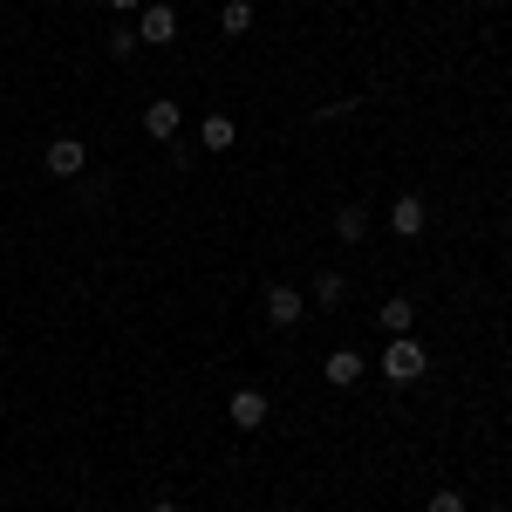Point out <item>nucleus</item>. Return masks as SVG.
Here are the masks:
<instances>
[{"instance_id": "1", "label": "nucleus", "mask_w": 512, "mask_h": 512, "mask_svg": "<svg viewBox=\"0 0 512 512\" xmlns=\"http://www.w3.org/2000/svg\"><path fill=\"white\" fill-rule=\"evenodd\" d=\"M424 369H431V355H424V342H410V335H396L390 349H383V376L390 383H417Z\"/></svg>"}, {"instance_id": "2", "label": "nucleus", "mask_w": 512, "mask_h": 512, "mask_svg": "<svg viewBox=\"0 0 512 512\" xmlns=\"http://www.w3.org/2000/svg\"><path fill=\"white\" fill-rule=\"evenodd\" d=\"M226 417H233V431H260V424L274 417V403H267V390H233Z\"/></svg>"}, {"instance_id": "3", "label": "nucleus", "mask_w": 512, "mask_h": 512, "mask_svg": "<svg viewBox=\"0 0 512 512\" xmlns=\"http://www.w3.org/2000/svg\"><path fill=\"white\" fill-rule=\"evenodd\" d=\"M41 164H48V178H76L82 164H89V144H76V137H55V144L41 151Z\"/></svg>"}, {"instance_id": "4", "label": "nucleus", "mask_w": 512, "mask_h": 512, "mask_svg": "<svg viewBox=\"0 0 512 512\" xmlns=\"http://www.w3.org/2000/svg\"><path fill=\"white\" fill-rule=\"evenodd\" d=\"M424 226H431V212H424V198H417V192H403V198H396V205H390V233L417 239V233H424Z\"/></svg>"}, {"instance_id": "5", "label": "nucleus", "mask_w": 512, "mask_h": 512, "mask_svg": "<svg viewBox=\"0 0 512 512\" xmlns=\"http://www.w3.org/2000/svg\"><path fill=\"white\" fill-rule=\"evenodd\" d=\"M267 315H274V328H294V321H301V287L274 280V287H267Z\"/></svg>"}, {"instance_id": "6", "label": "nucleus", "mask_w": 512, "mask_h": 512, "mask_svg": "<svg viewBox=\"0 0 512 512\" xmlns=\"http://www.w3.org/2000/svg\"><path fill=\"white\" fill-rule=\"evenodd\" d=\"M178 123H185V110H178V103H171V96H158V103H151V110H144V130H151V137H158V144H171V137H178Z\"/></svg>"}, {"instance_id": "7", "label": "nucleus", "mask_w": 512, "mask_h": 512, "mask_svg": "<svg viewBox=\"0 0 512 512\" xmlns=\"http://www.w3.org/2000/svg\"><path fill=\"white\" fill-rule=\"evenodd\" d=\"M362 369H369V362H362L355 349H335V355H328V383H335V390H355V383H362Z\"/></svg>"}, {"instance_id": "8", "label": "nucleus", "mask_w": 512, "mask_h": 512, "mask_svg": "<svg viewBox=\"0 0 512 512\" xmlns=\"http://www.w3.org/2000/svg\"><path fill=\"white\" fill-rule=\"evenodd\" d=\"M178 35V14H171V7H144V14H137V41H171Z\"/></svg>"}, {"instance_id": "9", "label": "nucleus", "mask_w": 512, "mask_h": 512, "mask_svg": "<svg viewBox=\"0 0 512 512\" xmlns=\"http://www.w3.org/2000/svg\"><path fill=\"white\" fill-rule=\"evenodd\" d=\"M233 137H239L233 117H205L198 123V144H205V151H233Z\"/></svg>"}, {"instance_id": "10", "label": "nucleus", "mask_w": 512, "mask_h": 512, "mask_svg": "<svg viewBox=\"0 0 512 512\" xmlns=\"http://www.w3.org/2000/svg\"><path fill=\"white\" fill-rule=\"evenodd\" d=\"M383 328H390V335H410V328H417V308H410L403 294H390V301H383Z\"/></svg>"}, {"instance_id": "11", "label": "nucleus", "mask_w": 512, "mask_h": 512, "mask_svg": "<svg viewBox=\"0 0 512 512\" xmlns=\"http://www.w3.org/2000/svg\"><path fill=\"white\" fill-rule=\"evenodd\" d=\"M219 28H226V35H246V28H253V0H226V7H219Z\"/></svg>"}, {"instance_id": "12", "label": "nucleus", "mask_w": 512, "mask_h": 512, "mask_svg": "<svg viewBox=\"0 0 512 512\" xmlns=\"http://www.w3.org/2000/svg\"><path fill=\"white\" fill-rule=\"evenodd\" d=\"M335 233L362 239V233H369V205H342V212H335Z\"/></svg>"}, {"instance_id": "13", "label": "nucleus", "mask_w": 512, "mask_h": 512, "mask_svg": "<svg viewBox=\"0 0 512 512\" xmlns=\"http://www.w3.org/2000/svg\"><path fill=\"white\" fill-rule=\"evenodd\" d=\"M342 294H349V280H342V274H321L315 280V301H321V308H335Z\"/></svg>"}, {"instance_id": "14", "label": "nucleus", "mask_w": 512, "mask_h": 512, "mask_svg": "<svg viewBox=\"0 0 512 512\" xmlns=\"http://www.w3.org/2000/svg\"><path fill=\"white\" fill-rule=\"evenodd\" d=\"M137 48H144V41H137V28H110V55H117V62H130Z\"/></svg>"}, {"instance_id": "15", "label": "nucleus", "mask_w": 512, "mask_h": 512, "mask_svg": "<svg viewBox=\"0 0 512 512\" xmlns=\"http://www.w3.org/2000/svg\"><path fill=\"white\" fill-rule=\"evenodd\" d=\"M424 512H465V492L444 485V492H431V506H424Z\"/></svg>"}, {"instance_id": "16", "label": "nucleus", "mask_w": 512, "mask_h": 512, "mask_svg": "<svg viewBox=\"0 0 512 512\" xmlns=\"http://www.w3.org/2000/svg\"><path fill=\"white\" fill-rule=\"evenodd\" d=\"M110 7H123V14H130V7H144V0H110Z\"/></svg>"}, {"instance_id": "17", "label": "nucleus", "mask_w": 512, "mask_h": 512, "mask_svg": "<svg viewBox=\"0 0 512 512\" xmlns=\"http://www.w3.org/2000/svg\"><path fill=\"white\" fill-rule=\"evenodd\" d=\"M151 512H178V506H171V499H158V506H151Z\"/></svg>"}, {"instance_id": "18", "label": "nucleus", "mask_w": 512, "mask_h": 512, "mask_svg": "<svg viewBox=\"0 0 512 512\" xmlns=\"http://www.w3.org/2000/svg\"><path fill=\"white\" fill-rule=\"evenodd\" d=\"M492 512H512V506H492Z\"/></svg>"}, {"instance_id": "19", "label": "nucleus", "mask_w": 512, "mask_h": 512, "mask_svg": "<svg viewBox=\"0 0 512 512\" xmlns=\"http://www.w3.org/2000/svg\"><path fill=\"white\" fill-rule=\"evenodd\" d=\"M287 512H301V506H287Z\"/></svg>"}]
</instances>
